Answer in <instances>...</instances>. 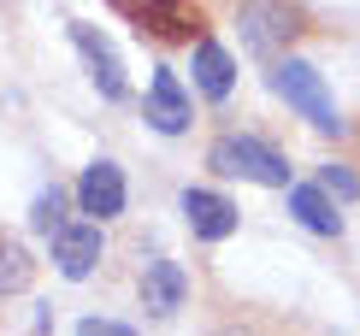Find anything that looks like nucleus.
Listing matches in <instances>:
<instances>
[{
	"label": "nucleus",
	"instance_id": "f257e3e1",
	"mask_svg": "<svg viewBox=\"0 0 360 336\" xmlns=\"http://www.w3.org/2000/svg\"><path fill=\"white\" fill-rule=\"evenodd\" d=\"M266 83H272V95L278 101H290L295 112L307 118L319 136H342V118H337V101H331V89H325V77L307 65V59H278L272 71H266Z\"/></svg>",
	"mask_w": 360,
	"mask_h": 336
},
{
	"label": "nucleus",
	"instance_id": "f03ea898",
	"mask_svg": "<svg viewBox=\"0 0 360 336\" xmlns=\"http://www.w3.org/2000/svg\"><path fill=\"white\" fill-rule=\"evenodd\" d=\"M207 165L219 177H248V183H266V189H290V160L278 148H266L260 136H219Z\"/></svg>",
	"mask_w": 360,
	"mask_h": 336
},
{
	"label": "nucleus",
	"instance_id": "7ed1b4c3",
	"mask_svg": "<svg viewBox=\"0 0 360 336\" xmlns=\"http://www.w3.org/2000/svg\"><path fill=\"white\" fill-rule=\"evenodd\" d=\"M236 30H243V48H248V53L272 59L302 24H295V6H290V0H243V6H236Z\"/></svg>",
	"mask_w": 360,
	"mask_h": 336
},
{
	"label": "nucleus",
	"instance_id": "20e7f679",
	"mask_svg": "<svg viewBox=\"0 0 360 336\" xmlns=\"http://www.w3.org/2000/svg\"><path fill=\"white\" fill-rule=\"evenodd\" d=\"M48 248H53V266H59V278H89V271L101 266V254H107V236H101V224L89 219V224H59V231L48 236Z\"/></svg>",
	"mask_w": 360,
	"mask_h": 336
},
{
	"label": "nucleus",
	"instance_id": "39448f33",
	"mask_svg": "<svg viewBox=\"0 0 360 336\" xmlns=\"http://www.w3.org/2000/svg\"><path fill=\"white\" fill-rule=\"evenodd\" d=\"M71 41H77V53H83V65H89V77H95V89L107 101H124V59H118V48L107 36H101L95 24H71Z\"/></svg>",
	"mask_w": 360,
	"mask_h": 336
},
{
	"label": "nucleus",
	"instance_id": "423d86ee",
	"mask_svg": "<svg viewBox=\"0 0 360 336\" xmlns=\"http://www.w3.org/2000/svg\"><path fill=\"white\" fill-rule=\"evenodd\" d=\"M124 172H118L112 160H95L83 172V183H77V207L89 212V219L95 224H107V219H118V212H124Z\"/></svg>",
	"mask_w": 360,
	"mask_h": 336
},
{
	"label": "nucleus",
	"instance_id": "0eeeda50",
	"mask_svg": "<svg viewBox=\"0 0 360 336\" xmlns=\"http://www.w3.org/2000/svg\"><path fill=\"white\" fill-rule=\"evenodd\" d=\"M148 124L160 136H184L189 130V95H184V83H177V71H166V65L148 77Z\"/></svg>",
	"mask_w": 360,
	"mask_h": 336
},
{
	"label": "nucleus",
	"instance_id": "6e6552de",
	"mask_svg": "<svg viewBox=\"0 0 360 336\" xmlns=\"http://www.w3.org/2000/svg\"><path fill=\"white\" fill-rule=\"evenodd\" d=\"M184 224L195 231V242H224L236 231V207L224 201V195H213V189H184Z\"/></svg>",
	"mask_w": 360,
	"mask_h": 336
},
{
	"label": "nucleus",
	"instance_id": "1a4fd4ad",
	"mask_svg": "<svg viewBox=\"0 0 360 336\" xmlns=\"http://www.w3.org/2000/svg\"><path fill=\"white\" fill-rule=\"evenodd\" d=\"M184 295H189L184 266H177V259H148V271H142V307L154 318H172L177 307H184Z\"/></svg>",
	"mask_w": 360,
	"mask_h": 336
},
{
	"label": "nucleus",
	"instance_id": "9d476101",
	"mask_svg": "<svg viewBox=\"0 0 360 336\" xmlns=\"http://www.w3.org/2000/svg\"><path fill=\"white\" fill-rule=\"evenodd\" d=\"M112 6L124 12L142 36H195V18L177 0H112Z\"/></svg>",
	"mask_w": 360,
	"mask_h": 336
},
{
	"label": "nucleus",
	"instance_id": "9b49d317",
	"mask_svg": "<svg viewBox=\"0 0 360 336\" xmlns=\"http://www.w3.org/2000/svg\"><path fill=\"white\" fill-rule=\"evenodd\" d=\"M290 212H295V224H307L313 236H342V212L331 207V195H325L319 183H295L290 189Z\"/></svg>",
	"mask_w": 360,
	"mask_h": 336
},
{
	"label": "nucleus",
	"instance_id": "f8f14e48",
	"mask_svg": "<svg viewBox=\"0 0 360 336\" xmlns=\"http://www.w3.org/2000/svg\"><path fill=\"white\" fill-rule=\"evenodd\" d=\"M195 89H201V95L207 101H224V95H231V89H236V65H231V53H224L219 48V41H195Z\"/></svg>",
	"mask_w": 360,
	"mask_h": 336
},
{
	"label": "nucleus",
	"instance_id": "ddd939ff",
	"mask_svg": "<svg viewBox=\"0 0 360 336\" xmlns=\"http://www.w3.org/2000/svg\"><path fill=\"white\" fill-rule=\"evenodd\" d=\"M36 283V259L18 236H0V295H24Z\"/></svg>",
	"mask_w": 360,
	"mask_h": 336
},
{
	"label": "nucleus",
	"instance_id": "4468645a",
	"mask_svg": "<svg viewBox=\"0 0 360 336\" xmlns=\"http://www.w3.org/2000/svg\"><path fill=\"white\" fill-rule=\"evenodd\" d=\"M30 224H36L41 236H53L59 224H65V189H41L36 207H30Z\"/></svg>",
	"mask_w": 360,
	"mask_h": 336
},
{
	"label": "nucleus",
	"instance_id": "2eb2a0df",
	"mask_svg": "<svg viewBox=\"0 0 360 336\" xmlns=\"http://www.w3.org/2000/svg\"><path fill=\"white\" fill-rule=\"evenodd\" d=\"M319 189L325 195H342V201H360V177L349 172V165H337V160L319 165Z\"/></svg>",
	"mask_w": 360,
	"mask_h": 336
},
{
	"label": "nucleus",
	"instance_id": "dca6fc26",
	"mask_svg": "<svg viewBox=\"0 0 360 336\" xmlns=\"http://www.w3.org/2000/svg\"><path fill=\"white\" fill-rule=\"evenodd\" d=\"M77 336H136L130 325H118V318H83L77 325Z\"/></svg>",
	"mask_w": 360,
	"mask_h": 336
},
{
	"label": "nucleus",
	"instance_id": "f3484780",
	"mask_svg": "<svg viewBox=\"0 0 360 336\" xmlns=\"http://www.w3.org/2000/svg\"><path fill=\"white\" fill-rule=\"evenodd\" d=\"M213 336H254V330H243V325H224V330H213Z\"/></svg>",
	"mask_w": 360,
	"mask_h": 336
}]
</instances>
